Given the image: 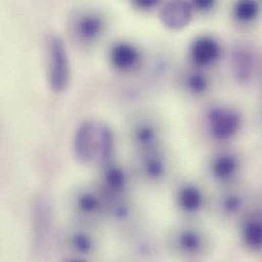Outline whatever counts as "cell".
<instances>
[{
  "label": "cell",
  "mask_w": 262,
  "mask_h": 262,
  "mask_svg": "<svg viewBox=\"0 0 262 262\" xmlns=\"http://www.w3.org/2000/svg\"><path fill=\"white\" fill-rule=\"evenodd\" d=\"M237 159L232 155H223L219 157L213 164V173L220 180L231 178L237 170Z\"/></svg>",
  "instance_id": "cell-11"
},
{
  "label": "cell",
  "mask_w": 262,
  "mask_h": 262,
  "mask_svg": "<svg viewBox=\"0 0 262 262\" xmlns=\"http://www.w3.org/2000/svg\"><path fill=\"white\" fill-rule=\"evenodd\" d=\"M180 203L187 211H196L202 204V195L194 186L185 187L180 193Z\"/></svg>",
  "instance_id": "cell-12"
},
{
  "label": "cell",
  "mask_w": 262,
  "mask_h": 262,
  "mask_svg": "<svg viewBox=\"0 0 262 262\" xmlns=\"http://www.w3.org/2000/svg\"><path fill=\"white\" fill-rule=\"evenodd\" d=\"M79 208L85 213L95 212L99 207L98 199L92 194H83L78 201Z\"/></svg>",
  "instance_id": "cell-19"
},
{
  "label": "cell",
  "mask_w": 262,
  "mask_h": 262,
  "mask_svg": "<svg viewBox=\"0 0 262 262\" xmlns=\"http://www.w3.org/2000/svg\"><path fill=\"white\" fill-rule=\"evenodd\" d=\"M188 87L192 92L196 94L203 93L208 88V80L204 75L200 73H195L189 77Z\"/></svg>",
  "instance_id": "cell-16"
},
{
  "label": "cell",
  "mask_w": 262,
  "mask_h": 262,
  "mask_svg": "<svg viewBox=\"0 0 262 262\" xmlns=\"http://www.w3.org/2000/svg\"><path fill=\"white\" fill-rule=\"evenodd\" d=\"M104 180L106 187L114 192L121 191L125 187L126 183V177L124 171L116 166H112L106 169Z\"/></svg>",
  "instance_id": "cell-14"
},
{
  "label": "cell",
  "mask_w": 262,
  "mask_h": 262,
  "mask_svg": "<svg viewBox=\"0 0 262 262\" xmlns=\"http://www.w3.org/2000/svg\"><path fill=\"white\" fill-rule=\"evenodd\" d=\"M193 6L187 0H170L160 9L161 24L171 31H180L189 26L193 17Z\"/></svg>",
  "instance_id": "cell-4"
},
{
  "label": "cell",
  "mask_w": 262,
  "mask_h": 262,
  "mask_svg": "<svg viewBox=\"0 0 262 262\" xmlns=\"http://www.w3.org/2000/svg\"><path fill=\"white\" fill-rule=\"evenodd\" d=\"M216 0H192L191 4L193 8H196L200 11H209L215 5Z\"/></svg>",
  "instance_id": "cell-22"
},
{
  "label": "cell",
  "mask_w": 262,
  "mask_h": 262,
  "mask_svg": "<svg viewBox=\"0 0 262 262\" xmlns=\"http://www.w3.org/2000/svg\"><path fill=\"white\" fill-rule=\"evenodd\" d=\"M242 205V201L239 197H236V196H231V197H228L225 202H224V206H225V209L228 211V212H236L240 209Z\"/></svg>",
  "instance_id": "cell-21"
},
{
  "label": "cell",
  "mask_w": 262,
  "mask_h": 262,
  "mask_svg": "<svg viewBox=\"0 0 262 262\" xmlns=\"http://www.w3.org/2000/svg\"><path fill=\"white\" fill-rule=\"evenodd\" d=\"M243 238L247 246L253 249H259L262 243L261 225L258 222L246 224L243 230Z\"/></svg>",
  "instance_id": "cell-13"
},
{
  "label": "cell",
  "mask_w": 262,
  "mask_h": 262,
  "mask_svg": "<svg viewBox=\"0 0 262 262\" xmlns=\"http://www.w3.org/2000/svg\"><path fill=\"white\" fill-rule=\"evenodd\" d=\"M180 244L188 252H197L201 248L202 242L197 233L187 231L181 235Z\"/></svg>",
  "instance_id": "cell-15"
},
{
  "label": "cell",
  "mask_w": 262,
  "mask_h": 262,
  "mask_svg": "<svg viewBox=\"0 0 262 262\" xmlns=\"http://www.w3.org/2000/svg\"><path fill=\"white\" fill-rule=\"evenodd\" d=\"M156 134L150 126H141L136 132V139L140 145L144 147H149L154 144Z\"/></svg>",
  "instance_id": "cell-17"
},
{
  "label": "cell",
  "mask_w": 262,
  "mask_h": 262,
  "mask_svg": "<svg viewBox=\"0 0 262 262\" xmlns=\"http://www.w3.org/2000/svg\"><path fill=\"white\" fill-rule=\"evenodd\" d=\"M77 33L86 41H92L98 38L104 28V24L101 17L96 14L82 15L77 21Z\"/></svg>",
  "instance_id": "cell-8"
},
{
  "label": "cell",
  "mask_w": 262,
  "mask_h": 262,
  "mask_svg": "<svg viewBox=\"0 0 262 262\" xmlns=\"http://www.w3.org/2000/svg\"><path fill=\"white\" fill-rule=\"evenodd\" d=\"M48 82L55 93L67 90L71 80V67L67 48L58 36H52L48 45Z\"/></svg>",
  "instance_id": "cell-2"
},
{
  "label": "cell",
  "mask_w": 262,
  "mask_h": 262,
  "mask_svg": "<svg viewBox=\"0 0 262 262\" xmlns=\"http://www.w3.org/2000/svg\"><path fill=\"white\" fill-rule=\"evenodd\" d=\"M139 51L129 43H118L111 51V60L115 68L127 71L134 68L139 60Z\"/></svg>",
  "instance_id": "cell-7"
},
{
  "label": "cell",
  "mask_w": 262,
  "mask_h": 262,
  "mask_svg": "<svg viewBox=\"0 0 262 262\" xmlns=\"http://www.w3.org/2000/svg\"><path fill=\"white\" fill-rule=\"evenodd\" d=\"M145 171L150 178H159L164 171V164L160 158L151 156L145 162Z\"/></svg>",
  "instance_id": "cell-18"
},
{
  "label": "cell",
  "mask_w": 262,
  "mask_h": 262,
  "mask_svg": "<svg viewBox=\"0 0 262 262\" xmlns=\"http://www.w3.org/2000/svg\"><path fill=\"white\" fill-rule=\"evenodd\" d=\"M258 14L259 5L256 0H237L234 5V15L240 21H252Z\"/></svg>",
  "instance_id": "cell-10"
},
{
  "label": "cell",
  "mask_w": 262,
  "mask_h": 262,
  "mask_svg": "<svg viewBox=\"0 0 262 262\" xmlns=\"http://www.w3.org/2000/svg\"><path fill=\"white\" fill-rule=\"evenodd\" d=\"M46 203L40 200L34 208V233L37 244H41L48 231L49 214Z\"/></svg>",
  "instance_id": "cell-9"
},
{
  "label": "cell",
  "mask_w": 262,
  "mask_h": 262,
  "mask_svg": "<svg viewBox=\"0 0 262 262\" xmlns=\"http://www.w3.org/2000/svg\"><path fill=\"white\" fill-rule=\"evenodd\" d=\"M114 146V134L105 123L83 122L74 136L75 157L84 164L107 162L113 155Z\"/></svg>",
  "instance_id": "cell-1"
},
{
  "label": "cell",
  "mask_w": 262,
  "mask_h": 262,
  "mask_svg": "<svg viewBox=\"0 0 262 262\" xmlns=\"http://www.w3.org/2000/svg\"><path fill=\"white\" fill-rule=\"evenodd\" d=\"M233 71L238 81L248 82L254 75L256 68V58L252 51L246 47H237L232 57Z\"/></svg>",
  "instance_id": "cell-6"
},
{
  "label": "cell",
  "mask_w": 262,
  "mask_h": 262,
  "mask_svg": "<svg viewBox=\"0 0 262 262\" xmlns=\"http://www.w3.org/2000/svg\"><path fill=\"white\" fill-rule=\"evenodd\" d=\"M219 42L209 36H201L194 40L191 46V57L198 66H209L214 63L221 56Z\"/></svg>",
  "instance_id": "cell-5"
},
{
  "label": "cell",
  "mask_w": 262,
  "mask_h": 262,
  "mask_svg": "<svg viewBox=\"0 0 262 262\" xmlns=\"http://www.w3.org/2000/svg\"><path fill=\"white\" fill-rule=\"evenodd\" d=\"M160 0H133V3L141 9H151L158 4Z\"/></svg>",
  "instance_id": "cell-23"
},
{
  "label": "cell",
  "mask_w": 262,
  "mask_h": 262,
  "mask_svg": "<svg viewBox=\"0 0 262 262\" xmlns=\"http://www.w3.org/2000/svg\"><path fill=\"white\" fill-rule=\"evenodd\" d=\"M208 125L214 138L227 140L235 136L239 130L241 118L235 111L225 107H215L208 114Z\"/></svg>",
  "instance_id": "cell-3"
},
{
  "label": "cell",
  "mask_w": 262,
  "mask_h": 262,
  "mask_svg": "<svg viewBox=\"0 0 262 262\" xmlns=\"http://www.w3.org/2000/svg\"><path fill=\"white\" fill-rule=\"evenodd\" d=\"M73 243H74V246L77 248V250L82 253H88L89 251H91L93 246L91 238L83 233H79L75 235L73 238Z\"/></svg>",
  "instance_id": "cell-20"
}]
</instances>
